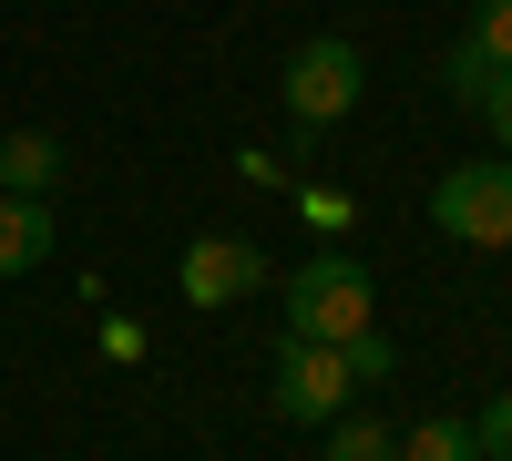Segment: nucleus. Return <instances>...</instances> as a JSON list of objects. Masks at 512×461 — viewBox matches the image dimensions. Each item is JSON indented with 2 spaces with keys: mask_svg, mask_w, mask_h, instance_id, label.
Instances as JSON below:
<instances>
[{
  "mask_svg": "<svg viewBox=\"0 0 512 461\" xmlns=\"http://www.w3.org/2000/svg\"><path fill=\"white\" fill-rule=\"evenodd\" d=\"M379 318V287H369V267L359 257H308V267H297L287 277V328H297V339H359V328Z\"/></svg>",
  "mask_w": 512,
  "mask_h": 461,
  "instance_id": "f257e3e1",
  "label": "nucleus"
},
{
  "mask_svg": "<svg viewBox=\"0 0 512 461\" xmlns=\"http://www.w3.org/2000/svg\"><path fill=\"white\" fill-rule=\"evenodd\" d=\"M431 226L461 236V246H512V154L451 164V175L431 185Z\"/></svg>",
  "mask_w": 512,
  "mask_h": 461,
  "instance_id": "f03ea898",
  "label": "nucleus"
},
{
  "mask_svg": "<svg viewBox=\"0 0 512 461\" xmlns=\"http://www.w3.org/2000/svg\"><path fill=\"white\" fill-rule=\"evenodd\" d=\"M359 93H369V72H359V41L318 31V41H297V52H287V113H297V134L338 123Z\"/></svg>",
  "mask_w": 512,
  "mask_h": 461,
  "instance_id": "7ed1b4c3",
  "label": "nucleus"
},
{
  "mask_svg": "<svg viewBox=\"0 0 512 461\" xmlns=\"http://www.w3.org/2000/svg\"><path fill=\"white\" fill-rule=\"evenodd\" d=\"M359 390H349V359H338L328 339H297L287 328V349H277V410L287 421H338Z\"/></svg>",
  "mask_w": 512,
  "mask_h": 461,
  "instance_id": "20e7f679",
  "label": "nucleus"
},
{
  "mask_svg": "<svg viewBox=\"0 0 512 461\" xmlns=\"http://www.w3.org/2000/svg\"><path fill=\"white\" fill-rule=\"evenodd\" d=\"M175 277H185V298H195V308H236V298H246V287H256V277H267V257H256V246H246V236H195Z\"/></svg>",
  "mask_w": 512,
  "mask_h": 461,
  "instance_id": "39448f33",
  "label": "nucleus"
},
{
  "mask_svg": "<svg viewBox=\"0 0 512 461\" xmlns=\"http://www.w3.org/2000/svg\"><path fill=\"white\" fill-rule=\"evenodd\" d=\"M52 257V195H0V277H31Z\"/></svg>",
  "mask_w": 512,
  "mask_h": 461,
  "instance_id": "423d86ee",
  "label": "nucleus"
},
{
  "mask_svg": "<svg viewBox=\"0 0 512 461\" xmlns=\"http://www.w3.org/2000/svg\"><path fill=\"white\" fill-rule=\"evenodd\" d=\"M0 185L11 195H52L62 185V144L52 134H0Z\"/></svg>",
  "mask_w": 512,
  "mask_h": 461,
  "instance_id": "0eeeda50",
  "label": "nucleus"
},
{
  "mask_svg": "<svg viewBox=\"0 0 512 461\" xmlns=\"http://www.w3.org/2000/svg\"><path fill=\"white\" fill-rule=\"evenodd\" d=\"M492 82H502V62L482 52V41H472V31H461V41H451V62H441V93H451V103H482V93H492Z\"/></svg>",
  "mask_w": 512,
  "mask_h": 461,
  "instance_id": "6e6552de",
  "label": "nucleus"
},
{
  "mask_svg": "<svg viewBox=\"0 0 512 461\" xmlns=\"http://www.w3.org/2000/svg\"><path fill=\"white\" fill-rule=\"evenodd\" d=\"M328 461H400V441H390V421L338 410V421H328Z\"/></svg>",
  "mask_w": 512,
  "mask_h": 461,
  "instance_id": "1a4fd4ad",
  "label": "nucleus"
},
{
  "mask_svg": "<svg viewBox=\"0 0 512 461\" xmlns=\"http://www.w3.org/2000/svg\"><path fill=\"white\" fill-rule=\"evenodd\" d=\"M400 461H482V441H472V421H451V410H441V421H420V431L400 441Z\"/></svg>",
  "mask_w": 512,
  "mask_h": 461,
  "instance_id": "9d476101",
  "label": "nucleus"
},
{
  "mask_svg": "<svg viewBox=\"0 0 512 461\" xmlns=\"http://www.w3.org/2000/svg\"><path fill=\"white\" fill-rule=\"evenodd\" d=\"M338 359H349V390H379V380L400 369V349L379 339V328H359V339H338Z\"/></svg>",
  "mask_w": 512,
  "mask_h": 461,
  "instance_id": "9b49d317",
  "label": "nucleus"
},
{
  "mask_svg": "<svg viewBox=\"0 0 512 461\" xmlns=\"http://www.w3.org/2000/svg\"><path fill=\"white\" fill-rule=\"evenodd\" d=\"M472 41H482V52L512 72V0H472Z\"/></svg>",
  "mask_w": 512,
  "mask_h": 461,
  "instance_id": "f8f14e48",
  "label": "nucleus"
},
{
  "mask_svg": "<svg viewBox=\"0 0 512 461\" xmlns=\"http://www.w3.org/2000/svg\"><path fill=\"white\" fill-rule=\"evenodd\" d=\"M472 441H482V461H512V390H502V400H482Z\"/></svg>",
  "mask_w": 512,
  "mask_h": 461,
  "instance_id": "ddd939ff",
  "label": "nucleus"
},
{
  "mask_svg": "<svg viewBox=\"0 0 512 461\" xmlns=\"http://www.w3.org/2000/svg\"><path fill=\"white\" fill-rule=\"evenodd\" d=\"M482 123H492V144L512 154V72H502V82H492V93H482Z\"/></svg>",
  "mask_w": 512,
  "mask_h": 461,
  "instance_id": "4468645a",
  "label": "nucleus"
}]
</instances>
